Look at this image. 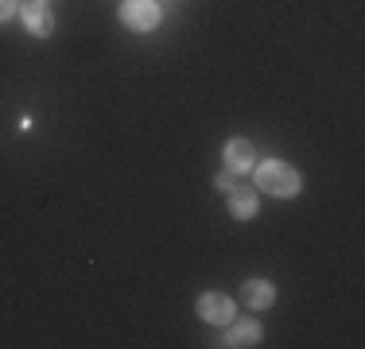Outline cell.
<instances>
[{
  "label": "cell",
  "mask_w": 365,
  "mask_h": 349,
  "mask_svg": "<svg viewBox=\"0 0 365 349\" xmlns=\"http://www.w3.org/2000/svg\"><path fill=\"white\" fill-rule=\"evenodd\" d=\"M230 209H233V217H253L257 214V190L249 187H230Z\"/></svg>",
  "instance_id": "obj_6"
},
{
  "label": "cell",
  "mask_w": 365,
  "mask_h": 349,
  "mask_svg": "<svg viewBox=\"0 0 365 349\" xmlns=\"http://www.w3.org/2000/svg\"><path fill=\"white\" fill-rule=\"evenodd\" d=\"M218 187H225V190L233 187V171H225V174H218Z\"/></svg>",
  "instance_id": "obj_10"
},
{
  "label": "cell",
  "mask_w": 365,
  "mask_h": 349,
  "mask_svg": "<svg viewBox=\"0 0 365 349\" xmlns=\"http://www.w3.org/2000/svg\"><path fill=\"white\" fill-rule=\"evenodd\" d=\"M257 190H264V194H280V198H292L295 190H299V174H295L288 163L280 160H268L257 167Z\"/></svg>",
  "instance_id": "obj_1"
},
{
  "label": "cell",
  "mask_w": 365,
  "mask_h": 349,
  "mask_svg": "<svg viewBox=\"0 0 365 349\" xmlns=\"http://www.w3.org/2000/svg\"><path fill=\"white\" fill-rule=\"evenodd\" d=\"M245 303L253 311H264V307H272V299H276V291H272V283H264V279H245Z\"/></svg>",
  "instance_id": "obj_7"
},
{
  "label": "cell",
  "mask_w": 365,
  "mask_h": 349,
  "mask_svg": "<svg viewBox=\"0 0 365 349\" xmlns=\"http://www.w3.org/2000/svg\"><path fill=\"white\" fill-rule=\"evenodd\" d=\"M120 20H125L133 31H155L160 8H155V0H128V4L120 8Z\"/></svg>",
  "instance_id": "obj_2"
},
{
  "label": "cell",
  "mask_w": 365,
  "mask_h": 349,
  "mask_svg": "<svg viewBox=\"0 0 365 349\" xmlns=\"http://www.w3.org/2000/svg\"><path fill=\"white\" fill-rule=\"evenodd\" d=\"M24 24H28L31 35H51L55 31V16L43 4H24Z\"/></svg>",
  "instance_id": "obj_5"
},
{
  "label": "cell",
  "mask_w": 365,
  "mask_h": 349,
  "mask_svg": "<svg viewBox=\"0 0 365 349\" xmlns=\"http://www.w3.org/2000/svg\"><path fill=\"white\" fill-rule=\"evenodd\" d=\"M16 8H20L16 0H0V24H4V20H12V16H16Z\"/></svg>",
  "instance_id": "obj_9"
},
{
  "label": "cell",
  "mask_w": 365,
  "mask_h": 349,
  "mask_svg": "<svg viewBox=\"0 0 365 349\" xmlns=\"http://www.w3.org/2000/svg\"><path fill=\"white\" fill-rule=\"evenodd\" d=\"M31 4H43V8H47V0H31Z\"/></svg>",
  "instance_id": "obj_11"
},
{
  "label": "cell",
  "mask_w": 365,
  "mask_h": 349,
  "mask_svg": "<svg viewBox=\"0 0 365 349\" xmlns=\"http://www.w3.org/2000/svg\"><path fill=\"white\" fill-rule=\"evenodd\" d=\"M253 144H249V140H230V144H225V167L230 171H249L253 167Z\"/></svg>",
  "instance_id": "obj_4"
},
{
  "label": "cell",
  "mask_w": 365,
  "mask_h": 349,
  "mask_svg": "<svg viewBox=\"0 0 365 349\" xmlns=\"http://www.w3.org/2000/svg\"><path fill=\"white\" fill-rule=\"evenodd\" d=\"M198 314H202L206 322H214V326H230L233 322V299L230 295H202V299H198Z\"/></svg>",
  "instance_id": "obj_3"
},
{
  "label": "cell",
  "mask_w": 365,
  "mask_h": 349,
  "mask_svg": "<svg viewBox=\"0 0 365 349\" xmlns=\"http://www.w3.org/2000/svg\"><path fill=\"white\" fill-rule=\"evenodd\" d=\"M257 342H260V326H257V322H237L222 345H257Z\"/></svg>",
  "instance_id": "obj_8"
}]
</instances>
